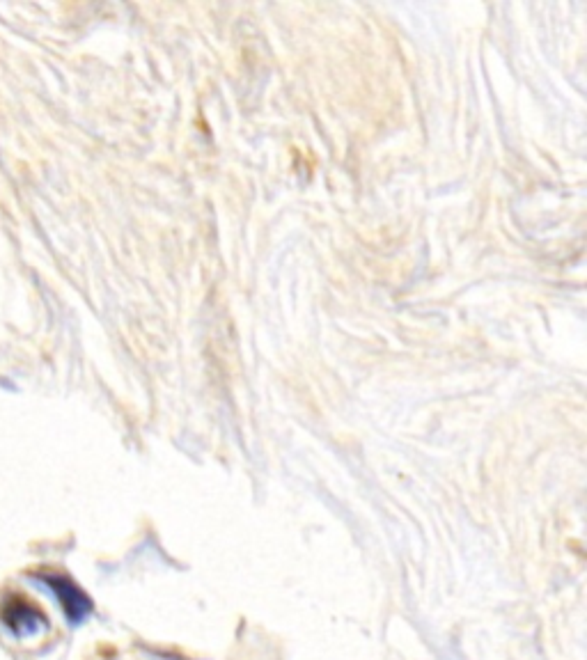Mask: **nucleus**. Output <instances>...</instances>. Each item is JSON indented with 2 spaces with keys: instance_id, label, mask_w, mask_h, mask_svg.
<instances>
[{
  "instance_id": "obj_2",
  "label": "nucleus",
  "mask_w": 587,
  "mask_h": 660,
  "mask_svg": "<svg viewBox=\"0 0 587 660\" xmlns=\"http://www.w3.org/2000/svg\"><path fill=\"white\" fill-rule=\"evenodd\" d=\"M0 619H3V624L10 628L17 638H30L39 628L46 626L44 612L19 594L3 601V605H0Z\"/></svg>"
},
{
  "instance_id": "obj_1",
  "label": "nucleus",
  "mask_w": 587,
  "mask_h": 660,
  "mask_svg": "<svg viewBox=\"0 0 587 660\" xmlns=\"http://www.w3.org/2000/svg\"><path fill=\"white\" fill-rule=\"evenodd\" d=\"M37 580L44 587L51 589V594L58 599L62 612H65V617L69 619V624L78 626L90 617V612H92V608H95V603H92L90 596L85 594L72 578L65 576V573L46 571V573H39Z\"/></svg>"
}]
</instances>
